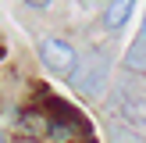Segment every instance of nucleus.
I'll list each match as a JSON object with an SVG mask.
<instances>
[{
	"instance_id": "nucleus-3",
	"label": "nucleus",
	"mask_w": 146,
	"mask_h": 143,
	"mask_svg": "<svg viewBox=\"0 0 146 143\" xmlns=\"http://www.w3.org/2000/svg\"><path fill=\"white\" fill-rule=\"evenodd\" d=\"M46 129H50V122L39 111H21L18 114V132L21 136H46Z\"/></svg>"
},
{
	"instance_id": "nucleus-7",
	"label": "nucleus",
	"mask_w": 146,
	"mask_h": 143,
	"mask_svg": "<svg viewBox=\"0 0 146 143\" xmlns=\"http://www.w3.org/2000/svg\"><path fill=\"white\" fill-rule=\"evenodd\" d=\"M0 143H4V140H0Z\"/></svg>"
},
{
	"instance_id": "nucleus-6",
	"label": "nucleus",
	"mask_w": 146,
	"mask_h": 143,
	"mask_svg": "<svg viewBox=\"0 0 146 143\" xmlns=\"http://www.w3.org/2000/svg\"><path fill=\"white\" fill-rule=\"evenodd\" d=\"M143 39H146V14H143Z\"/></svg>"
},
{
	"instance_id": "nucleus-2",
	"label": "nucleus",
	"mask_w": 146,
	"mask_h": 143,
	"mask_svg": "<svg viewBox=\"0 0 146 143\" xmlns=\"http://www.w3.org/2000/svg\"><path fill=\"white\" fill-rule=\"evenodd\" d=\"M132 11H135V0H111L104 7V29L107 32H121L128 25V18H132Z\"/></svg>"
},
{
	"instance_id": "nucleus-5",
	"label": "nucleus",
	"mask_w": 146,
	"mask_h": 143,
	"mask_svg": "<svg viewBox=\"0 0 146 143\" xmlns=\"http://www.w3.org/2000/svg\"><path fill=\"white\" fill-rule=\"evenodd\" d=\"M25 4H29V7H46L50 0H25Z\"/></svg>"
},
{
	"instance_id": "nucleus-1",
	"label": "nucleus",
	"mask_w": 146,
	"mask_h": 143,
	"mask_svg": "<svg viewBox=\"0 0 146 143\" xmlns=\"http://www.w3.org/2000/svg\"><path fill=\"white\" fill-rule=\"evenodd\" d=\"M39 61L46 64L50 72H57V75H75V68H78L75 47H71L68 39H61V36H46V39H39Z\"/></svg>"
},
{
	"instance_id": "nucleus-4",
	"label": "nucleus",
	"mask_w": 146,
	"mask_h": 143,
	"mask_svg": "<svg viewBox=\"0 0 146 143\" xmlns=\"http://www.w3.org/2000/svg\"><path fill=\"white\" fill-rule=\"evenodd\" d=\"M128 114H132L135 122H143V125H146V104H143V100H139V104H132V107H128Z\"/></svg>"
}]
</instances>
